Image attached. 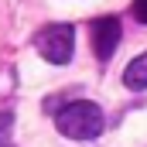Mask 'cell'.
Masks as SVG:
<instances>
[{
	"label": "cell",
	"mask_w": 147,
	"mask_h": 147,
	"mask_svg": "<svg viewBox=\"0 0 147 147\" xmlns=\"http://www.w3.org/2000/svg\"><path fill=\"white\" fill-rule=\"evenodd\" d=\"M55 127H58V134H65V137H72V140H92V137L103 134L106 120H103V110H99L96 103L75 99L65 110H58Z\"/></svg>",
	"instance_id": "6da1fadb"
},
{
	"label": "cell",
	"mask_w": 147,
	"mask_h": 147,
	"mask_svg": "<svg viewBox=\"0 0 147 147\" xmlns=\"http://www.w3.org/2000/svg\"><path fill=\"white\" fill-rule=\"evenodd\" d=\"M34 48L38 55L51 65H69L75 51V31L69 24H48L34 34Z\"/></svg>",
	"instance_id": "7a4b0ae2"
},
{
	"label": "cell",
	"mask_w": 147,
	"mask_h": 147,
	"mask_svg": "<svg viewBox=\"0 0 147 147\" xmlns=\"http://www.w3.org/2000/svg\"><path fill=\"white\" fill-rule=\"evenodd\" d=\"M89 31H92V51H96V58L110 62L116 45H120V21L116 17H96Z\"/></svg>",
	"instance_id": "3957f363"
},
{
	"label": "cell",
	"mask_w": 147,
	"mask_h": 147,
	"mask_svg": "<svg viewBox=\"0 0 147 147\" xmlns=\"http://www.w3.org/2000/svg\"><path fill=\"white\" fill-rule=\"evenodd\" d=\"M123 86H127V89H147V51H140V55L123 69Z\"/></svg>",
	"instance_id": "277c9868"
},
{
	"label": "cell",
	"mask_w": 147,
	"mask_h": 147,
	"mask_svg": "<svg viewBox=\"0 0 147 147\" xmlns=\"http://www.w3.org/2000/svg\"><path fill=\"white\" fill-rule=\"evenodd\" d=\"M130 10H134V17H137L140 24H147V0H134V7H130Z\"/></svg>",
	"instance_id": "5b68a950"
}]
</instances>
